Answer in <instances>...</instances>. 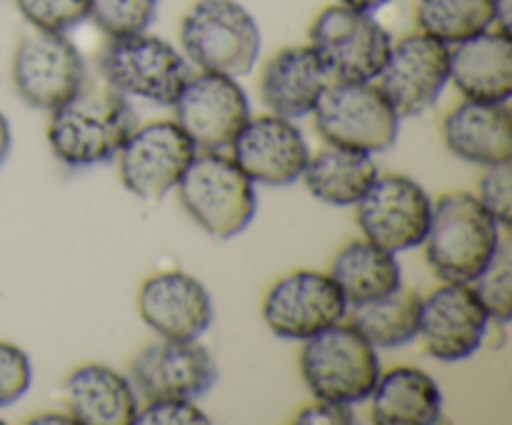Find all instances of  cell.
Listing matches in <instances>:
<instances>
[{"label":"cell","instance_id":"6da1fadb","mask_svg":"<svg viewBox=\"0 0 512 425\" xmlns=\"http://www.w3.org/2000/svg\"><path fill=\"white\" fill-rule=\"evenodd\" d=\"M135 128L138 118L123 93L110 85H83L50 110L48 143L68 168H90L113 160Z\"/></svg>","mask_w":512,"mask_h":425},{"label":"cell","instance_id":"7a4b0ae2","mask_svg":"<svg viewBox=\"0 0 512 425\" xmlns=\"http://www.w3.org/2000/svg\"><path fill=\"white\" fill-rule=\"evenodd\" d=\"M500 240V223L473 193H443L430 210L425 260L443 283H473Z\"/></svg>","mask_w":512,"mask_h":425},{"label":"cell","instance_id":"3957f363","mask_svg":"<svg viewBox=\"0 0 512 425\" xmlns=\"http://www.w3.org/2000/svg\"><path fill=\"white\" fill-rule=\"evenodd\" d=\"M375 345L350 323H335L303 340L300 375L313 398L355 405L370 398L380 378Z\"/></svg>","mask_w":512,"mask_h":425},{"label":"cell","instance_id":"277c9868","mask_svg":"<svg viewBox=\"0 0 512 425\" xmlns=\"http://www.w3.org/2000/svg\"><path fill=\"white\" fill-rule=\"evenodd\" d=\"M178 198L185 213L218 240L243 233L258 210L255 183L220 150H198L180 178Z\"/></svg>","mask_w":512,"mask_h":425},{"label":"cell","instance_id":"5b68a950","mask_svg":"<svg viewBox=\"0 0 512 425\" xmlns=\"http://www.w3.org/2000/svg\"><path fill=\"white\" fill-rule=\"evenodd\" d=\"M180 45L200 70L243 78L260 55V28L238 0H195L180 18Z\"/></svg>","mask_w":512,"mask_h":425},{"label":"cell","instance_id":"8992f818","mask_svg":"<svg viewBox=\"0 0 512 425\" xmlns=\"http://www.w3.org/2000/svg\"><path fill=\"white\" fill-rule=\"evenodd\" d=\"M315 130L328 145L385 153L398 140L400 115L383 90L373 83L330 80L313 108Z\"/></svg>","mask_w":512,"mask_h":425},{"label":"cell","instance_id":"52a82bcc","mask_svg":"<svg viewBox=\"0 0 512 425\" xmlns=\"http://www.w3.org/2000/svg\"><path fill=\"white\" fill-rule=\"evenodd\" d=\"M98 70L118 93L155 105H173L185 80L193 75L188 58L148 30L108 38L98 55Z\"/></svg>","mask_w":512,"mask_h":425},{"label":"cell","instance_id":"ba28073f","mask_svg":"<svg viewBox=\"0 0 512 425\" xmlns=\"http://www.w3.org/2000/svg\"><path fill=\"white\" fill-rule=\"evenodd\" d=\"M308 35L310 48L328 70L330 80L345 83L378 78L393 45L390 33L375 20L373 13L340 3L320 10Z\"/></svg>","mask_w":512,"mask_h":425},{"label":"cell","instance_id":"9c48e42d","mask_svg":"<svg viewBox=\"0 0 512 425\" xmlns=\"http://www.w3.org/2000/svg\"><path fill=\"white\" fill-rule=\"evenodd\" d=\"M10 78L23 103L50 113L85 85L83 55L65 33L30 28L15 43Z\"/></svg>","mask_w":512,"mask_h":425},{"label":"cell","instance_id":"30bf717a","mask_svg":"<svg viewBox=\"0 0 512 425\" xmlns=\"http://www.w3.org/2000/svg\"><path fill=\"white\" fill-rule=\"evenodd\" d=\"M195 155L198 148L175 120H153L135 128L115 158L120 180L130 193L160 200L178 188Z\"/></svg>","mask_w":512,"mask_h":425},{"label":"cell","instance_id":"8fae6325","mask_svg":"<svg viewBox=\"0 0 512 425\" xmlns=\"http://www.w3.org/2000/svg\"><path fill=\"white\" fill-rule=\"evenodd\" d=\"M175 123L198 150L230 148L250 118V100L233 75L200 70L185 80L173 103Z\"/></svg>","mask_w":512,"mask_h":425},{"label":"cell","instance_id":"7c38bea8","mask_svg":"<svg viewBox=\"0 0 512 425\" xmlns=\"http://www.w3.org/2000/svg\"><path fill=\"white\" fill-rule=\"evenodd\" d=\"M375 80L400 118L425 113L438 103L450 80V45L423 30L403 35L393 40Z\"/></svg>","mask_w":512,"mask_h":425},{"label":"cell","instance_id":"4fadbf2b","mask_svg":"<svg viewBox=\"0 0 512 425\" xmlns=\"http://www.w3.org/2000/svg\"><path fill=\"white\" fill-rule=\"evenodd\" d=\"M433 200L420 183L400 173L378 175L368 193L355 203V218L368 240L385 250H410L423 245Z\"/></svg>","mask_w":512,"mask_h":425},{"label":"cell","instance_id":"5bb4252c","mask_svg":"<svg viewBox=\"0 0 512 425\" xmlns=\"http://www.w3.org/2000/svg\"><path fill=\"white\" fill-rule=\"evenodd\" d=\"M348 300L330 273L293 270L268 288L263 320L273 335L285 340H308L310 335L345 320Z\"/></svg>","mask_w":512,"mask_h":425},{"label":"cell","instance_id":"9a60e30c","mask_svg":"<svg viewBox=\"0 0 512 425\" xmlns=\"http://www.w3.org/2000/svg\"><path fill=\"white\" fill-rule=\"evenodd\" d=\"M490 315L468 283H443L420 298L418 338L435 360L455 363L478 353Z\"/></svg>","mask_w":512,"mask_h":425},{"label":"cell","instance_id":"2e32d148","mask_svg":"<svg viewBox=\"0 0 512 425\" xmlns=\"http://www.w3.org/2000/svg\"><path fill=\"white\" fill-rule=\"evenodd\" d=\"M130 383L145 400H198L218 383V365L198 340L163 338L135 355Z\"/></svg>","mask_w":512,"mask_h":425},{"label":"cell","instance_id":"e0dca14e","mask_svg":"<svg viewBox=\"0 0 512 425\" xmlns=\"http://www.w3.org/2000/svg\"><path fill=\"white\" fill-rule=\"evenodd\" d=\"M240 170L253 183L263 185H290L300 180L308 165L310 148L298 125L280 115H250L248 123L240 128L230 143Z\"/></svg>","mask_w":512,"mask_h":425},{"label":"cell","instance_id":"ac0fdd59","mask_svg":"<svg viewBox=\"0 0 512 425\" xmlns=\"http://www.w3.org/2000/svg\"><path fill=\"white\" fill-rule=\"evenodd\" d=\"M138 313L153 333L168 340H198L213 325L208 288L183 270H160L138 288Z\"/></svg>","mask_w":512,"mask_h":425},{"label":"cell","instance_id":"d6986e66","mask_svg":"<svg viewBox=\"0 0 512 425\" xmlns=\"http://www.w3.org/2000/svg\"><path fill=\"white\" fill-rule=\"evenodd\" d=\"M450 80L468 100L508 103L512 95L510 30L488 28L450 50Z\"/></svg>","mask_w":512,"mask_h":425},{"label":"cell","instance_id":"ffe728a7","mask_svg":"<svg viewBox=\"0 0 512 425\" xmlns=\"http://www.w3.org/2000/svg\"><path fill=\"white\" fill-rule=\"evenodd\" d=\"M328 85L330 75L315 50L310 45H288L265 63L260 98L273 115L298 120L313 113Z\"/></svg>","mask_w":512,"mask_h":425},{"label":"cell","instance_id":"44dd1931","mask_svg":"<svg viewBox=\"0 0 512 425\" xmlns=\"http://www.w3.org/2000/svg\"><path fill=\"white\" fill-rule=\"evenodd\" d=\"M443 140L450 153L468 163H510L512 118L508 103L463 98L445 113Z\"/></svg>","mask_w":512,"mask_h":425},{"label":"cell","instance_id":"7402d4cb","mask_svg":"<svg viewBox=\"0 0 512 425\" xmlns=\"http://www.w3.org/2000/svg\"><path fill=\"white\" fill-rule=\"evenodd\" d=\"M68 410L80 425H135L138 395L133 383L103 363L78 365L63 383Z\"/></svg>","mask_w":512,"mask_h":425},{"label":"cell","instance_id":"603a6c76","mask_svg":"<svg viewBox=\"0 0 512 425\" xmlns=\"http://www.w3.org/2000/svg\"><path fill=\"white\" fill-rule=\"evenodd\" d=\"M370 398V418L378 425H435L443 420L440 385L413 365L380 370Z\"/></svg>","mask_w":512,"mask_h":425},{"label":"cell","instance_id":"cb8c5ba5","mask_svg":"<svg viewBox=\"0 0 512 425\" xmlns=\"http://www.w3.org/2000/svg\"><path fill=\"white\" fill-rule=\"evenodd\" d=\"M378 175V165L370 153L328 145L320 153L310 155L300 178L315 198L345 208L358 203Z\"/></svg>","mask_w":512,"mask_h":425},{"label":"cell","instance_id":"d4e9b609","mask_svg":"<svg viewBox=\"0 0 512 425\" xmlns=\"http://www.w3.org/2000/svg\"><path fill=\"white\" fill-rule=\"evenodd\" d=\"M330 278L338 283L348 305H355L400 288L403 270L393 250H385L373 240L363 238L350 240L338 250Z\"/></svg>","mask_w":512,"mask_h":425},{"label":"cell","instance_id":"484cf974","mask_svg":"<svg viewBox=\"0 0 512 425\" xmlns=\"http://www.w3.org/2000/svg\"><path fill=\"white\" fill-rule=\"evenodd\" d=\"M345 318L375 348H400L418 338L420 295L400 285L393 293L348 305Z\"/></svg>","mask_w":512,"mask_h":425},{"label":"cell","instance_id":"4316f807","mask_svg":"<svg viewBox=\"0 0 512 425\" xmlns=\"http://www.w3.org/2000/svg\"><path fill=\"white\" fill-rule=\"evenodd\" d=\"M415 23L440 43L458 45L495 28V8L493 0H418Z\"/></svg>","mask_w":512,"mask_h":425},{"label":"cell","instance_id":"83f0119b","mask_svg":"<svg viewBox=\"0 0 512 425\" xmlns=\"http://www.w3.org/2000/svg\"><path fill=\"white\" fill-rule=\"evenodd\" d=\"M493 323H508L512 318V248L510 240H500L493 260L483 273L468 283Z\"/></svg>","mask_w":512,"mask_h":425},{"label":"cell","instance_id":"f1b7e54d","mask_svg":"<svg viewBox=\"0 0 512 425\" xmlns=\"http://www.w3.org/2000/svg\"><path fill=\"white\" fill-rule=\"evenodd\" d=\"M158 15V0H88V18L108 38L143 33Z\"/></svg>","mask_w":512,"mask_h":425},{"label":"cell","instance_id":"f546056e","mask_svg":"<svg viewBox=\"0 0 512 425\" xmlns=\"http://www.w3.org/2000/svg\"><path fill=\"white\" fill-rule=\"evenodd\" d=\"M30 28L68 33L88 20V0H13Z\"/></svg>","mask_w":512,"mask_h":425},{"label":"cell","instance_id":"4dcf8cb0","mask_svg":"<svg viewBox=\"0 0 512 425\" xmlns=\"http://www.w3.org/2000/svg\"><path fill=\"white\" fill-rule=\"evenodd\" d=\"M33 385V365L20 345L0 340V408L18 403Z\"/></svg>","mask_w":512,"mask_h":425},{"label":"cell","instance_id":"1f68e13d","mask_svg":"<svg viewBox=\"0 0 512 425\" xmlns=\"http://www.w3.org/2000/svg\"><path fill=\"white\" fill-rule=\"evenodd\" d=\"M475 198L485 205L490 215L500 223V228H510L512 220V165L495 163L485 165L480 175L478 195Z\"/></svg>","mask_w":512,"mask_h":425},{"label":"cell","instance_id":"d6a6232c","mask_svg":"<svg viewBox=\"0 0 512 425\" xmlns=\"http://www.w3.org/2000/svg\"><path fill=\"white\" fill-rule=\"evenodd\" d=\"M210 423L208 415L195 405V400H145V408L135 415V425H180Z\"/></svg>","mask_w":512,"mask_h":425},{"label":"cell","instance_id":"836d02e7","mask_svg":"<svg viewBox=\"0 0 512 425\" xmlns=\"http://www.w3.org/2000/svg\"><path fill=\"white\" fill-rule=\"evenodd\" d=\"M295 423L310 425V423H325V425H350L355 423L353 405H340L330 403V400H318L315 398L313 405L303 408L295 418Z\"/></svg>","mask_w":512,"mask_h":425},{"label":"cell","instance_id":"e575fe53","mask_svg":"<svg viewBox=\"0 0 512 425\" xmlns=\"http://www.w3.org/2000/svg\"><path fill=\"white\" fill-rule=\"evenodd\" d=\"M10 148H13V133H10V123L3 113H0V168L8 160Z\"/></svg>","mask_w":512,"mask_h":425},{"label":"cell","instance_id":"d590c367","mask_svg":"<svg viewBox=\"0 0 512 425\" xmlns=\"http://www.w3.org/2000/svg\"><path fill=\"white\" fill-rule=\"evenodd\" d=\"M493 8H495V28L510 30L512 0H493Z\"/></svg>","mask_w":512,"mask_h":425},{"label":"cell","instance_id":"8d00e7d4","mask_svg":"<svg viewBox=\"0 0 512 425\" xmlns=\"http://www.w3.org/2000/svg\"><path fill=\"white\" fill-rule=\"evenodd\" d=\"M338 3L355 10H363V13H375V10H380L383 5H388L390 0H338Z\"/></svg>","mask_w":512,"mask_h":425},{"label":"cell","instance_id":"74e56055","mask_svg":"<svg viewBox=\"0 0 512 425\" xmlns=\"http://www.w3.org/2000/svg\"><path fill=\"white\" fill-rule=\"evenodd\" d=\"M28 423H75V418L73 415H70V410H68V415H58V413H40V415H35V418H30Z\"/></svg>","mask_w":512,"mask_h":425}]
</instances>
